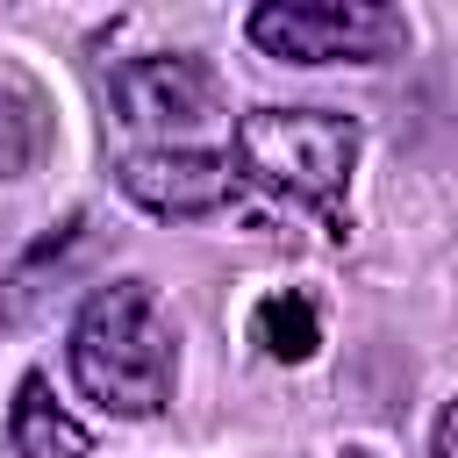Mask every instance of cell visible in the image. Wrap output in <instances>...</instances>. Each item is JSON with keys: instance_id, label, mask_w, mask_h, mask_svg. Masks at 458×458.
Masks as SVG:
<instances>
[{"instance_id": "1", "label": "cell", "mask_w": 458, "mask_h": 458, "mask_svg": "<svg viewBox=\"0 0 458 458\" xmlns=\"http://www.w3.org/2000/svg\"><path fill=\"white\" fill-rule=\"evenodd\" d=\"M172 365H179V329L165 315V301L143 279H114L100 286L79 322H72V379L93 408L143 422L172 401Z\"/></svg>"}, {"instance_id": "2", "label": "cell", "mask_w": 458, "mask_h": 458, "mask_svg": "<svg viewBox=\"0 0 458 458\" xmlns=\"http://www.w3.org/2000/svg\"><path fill=\"white\" fill-rule=\"evenodd\" d=\"M358 122L336 107H250L236 122V172H250L258 186L336 215L351 165H358Z\"/></svg>"}, {"instance_id": "3", "label": "cell", "mask_w": 458, "mask_h": 458, "mask_svg": "<svg viewBox=\"0 0 458 458\" xmlns=\"http://www.w3.org/2000/svg\"><path fill=\"white\" fill-rule=\"evenodd\" d=\"M250 43L286 64H379L401 57L408 21L379 0H265L250 14Z\"/></svg>"}, {"instance_id": "4", "label": "cell", "mask_w": 458, "mask_h": 458, "mask_svg": "<svg viewBox=\"0 0 458 458\" xmlns=\"http://www.w3.org/2000/svg\"><path fill=\"white\" fill-rule=\"evenodd\" d=\"M114 107L129 129H150V136H186L200 122L222 114V79L200 64V57H136L114 72Z\"/></svg>"}, {"instance_id": "5", "label": "cell", "mask_w": 458, "mask_h": 458, "mask_svg": "<svg viewBox=\"0 0 458 458\" xmlns=\"http://www.w3.org/2000/svg\"><path fill=\"white\" fill-rule=\"evenodd\" d=\"M122 193L150 215H172V222H193V215H215L229 193H236V172L222 150H186V143H150V150H129L114 165Z\"/></svg>"}, {"instance_id": "6", "label": "cell", "mask_w": 458, "mask_h": 458, "mask_svg": "<svg viewBox=\"0 0 458 458\" xmlns=\"http://www.w3.org/2000/svg\"><path fill=\"white\" fill-rule=\"evenodd\" d=\"M7 444L21 458H86V429L50 401V379H21L14 386V415H7Z\"/></svg>"}, {"instance_id": "7", "label": "cell", "mask_w": 458, "mask_h": 458, "mask_svg": "<svg viewBox=\"0 0 458 458\" xmlns=\"http://www.w3.org/2000/svg\"><path fill=\"white\" fill-rule=\"evenodd\" d=\"M250 336H258L272 358H315V344H322V322H315V308H308L301 293H272V301H258V315H250Z\"/></svg>"}, {"instance_id": "8", "label": "cell", "mask_w": 458, "mask_h": 458, "mask_svg": "<svg viewBox=\"0 0 458 458\" xmlns=\"http://www.w3.org/2000/svg\"><path fill=\"white\" fill-rule=\"evenodd\" d=\"M43 143H50V122H43V107H36L29 93L0 86V179H21V172H36Z\"/></svg>"}, {"instance_id": "9", "label": "cell", "mask_w": 458, "mask_h": 458, "mask_svg": "<svg viewBox=\"0 0 458 458\" xmlns=\"http://www.w3.org/2000/svg\"><path fill=\"white\" fill-rule=\"evenodd\" d=\"M429 458H458V401L437 415V429H429Z\"/></svg>"}, {"instance_id": "10", "label": "cell", "mask_w": 458, "mask_h": 458, "mask_svg": "<svg viewBox=\"0 0 458 458\" xmlns=\"http://www.w3.org/2000/svg\"><path fill=\"white\" fill-rule=\"evenodd\" d=\"M344 458H372V451H344Z\"/></svg>"}]
</instances>
